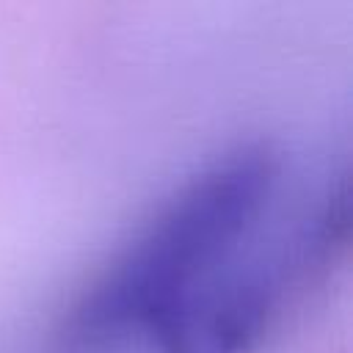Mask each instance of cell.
Instances as JSON below:
<instances>
[{
    "mask_svg": "<svg viewBox=\"0 0 353 353\" xmlns=\"http://www.w3.org/2000/svg\"><path fill=\"white\" fill-rule=\"evenodd\" d=\"M279 154L243 143L190 176L77 298L69 339L154 342L245 251L276 212Z\"/></svg>",
    "mask_w": 353,
    "mask_h": 353,
    "instance_id": "1",
    "label": "cell"
}]
</instances>
